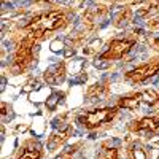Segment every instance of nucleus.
<instances>
[{
  "label": "nucleus",
  "instance_id": "13",
  "mask_svg": "<svg viewBox=\"0 0 159 159\" xmlns=\"http://www.w3.org/2000/svg\"><path fill=\"white\" fill-rule=\"evenodd\" d=\"M100 159H118V151L115 148H103Z\"/></svg>",
  "mask_w": 159,
  "mask_h": 159
},
{
  "label": "nucleus",
  "instance_id": "10",
  "mask_svg": "<svg viewBox=\"0 0 159 159\" xmlns=\"http://www.w3.org/2000/svg\"><path fill=\"white\" fill-rule=\"evenodd\" d=\"M142 100L148 105H154L159 102V91L156 89H145L142 92Z\"/></svg>",
  "mask_w": 159,
  "mask_h": 159
},
{
  "label": "nucleus",
  "instance_id": "8",
  "mask_svg": "<svg viewBox=\"0 0 159 159\" xmlns=\"http://www.w3.org/2000/svg\"><path fill=\"white\" fill-rule=\"evenodd\" d=\"M135 130H148V132H154L159 129V119L157 118H142L139 123H135Z\"/></svg>",
  "mask_w": 159,
  "mask_h": 159
},
{
  "label": "nucleus",
  "instance_id": "3",
  "mask_svg": "<svg viewBox=\"0 0 159 159\" xmlns=\"http://www.w3.org/2000/svg\"><path fill=\"white\" fill-rule=\"evenodd\" d=\"M115 116H116V108H97L83 115L80 118V123L88 129H94L105 123H110Z\"/></svg>",
  "mask_w": 159,
  "mask_h": 159
},
{
  "label": "nucleus",
  "instance_id": "6",
  "mask_svg": "<svg viewBox=\"0 0 159 159\" xmlns=\"http://www.w3.org/2000/svg\"><path fill=\"white\" fill-rule=\"evenodd\" d=\"M45 81L48 84H59L62 80L65 78V64L64 62H57L54 65H51L45 70Z\"/></svg>",
  "mask_w": 159,
  "mask_h": 159
},
{
  "label": "nucleus",
  "instance_id": "17",
  "mask_svg": "<svg viewBox=\"0 0 159 159\" xmlns=\"http://www.w3.org/2000/svg\"><path fill=\"white\" fill-rule=\"evenodd\" d=\"M151 43H153V46H154V48H159V37H157V38H154Z\"/></svg>",
  "mask_w": 159,
  "mask_h": 159
},
{
  "label": "nucleus",
  "instance_id": "12",
  "mask_svg": "<svg viewBox=\"0 0 159 159\" xmlns=\"http://www.w3.org/2000/svg\"><path fill=\"white\" fill-rule=\"evenodd\" d=\"M40 156H42V151L38 148H25L18 159H40Z\"/></svg>",
  "mask_w": 159,
  "mask_h": 159
},
{
  "label": "nucleus",
  "instance_id": "1",
  "mask_svg": "<svg viewBox=\"0 0 159 159\" xmlns=\"http://www.w3.org/2000/svg\"><path fill=\"white\" fill-rule=\"evenodd\" d=\"M65 25V15L61 11H49L45 15H40L37 18H34L27 25L24 27L25 32H29L30 37L37 38V37H43L46 32L61 29Z\"/></svg>",
  "mask_w": 159,
  "mask_h": 159
},
{
  "label": "nucleus",
  "instance_id": "2",
  "mask_svg": "<svg viewBox=\"0 0 159 159\" xmlns=\"http://www.w3.org/2000/svg\"><path fill=\"white\" fill-rule=\"evenodd\" d=\"M34 37H25L22 42L18 45V49L15 52V70L22 72L24 69H27V65L34 59Z\"/></svg>",
  "mask_w": 159,
  "mask_h": 159
},
{
  "label": "nucleus",
  "instance_id": "16",
  "mask_svg": "<svg viewBox=\"0 0 159 159\" xmlns=\"http://www.w3.org/2000/svg\"><path fill=\"white\" fill-rule=\"evenodd\" d=\"M148 27L150 29H159V19H153L148 22Z\"/></svg>",
  "mask_w": 159,
  "mask_h": 159
},
{
  "label": "nucleus",
  "instance_id": "15",
  "mask_svg": "<svg viewBox=\"0 0 159 159\" xmlns=\"http://www.w3.org/2000/svg\"><path fill=\"white\" fill-rule=\"evenodd\" d=\"M132 154H134V159H147V153H145L140 147L132 148Z\"/></svg>",
  "mask_w": 159,
  "mask_h": 159
},
{
  "label": "nucleus",
  "instance_id": "7",
  "mask_svg": "<svg viewBox=\"0 0 159 159\" xmlns=\"http://www.w3.org/2000/svg\"><path fill=\"white\" fill-rule=\"evenodd\" d=\"M140 102H142V92H137V94L119 99L118 107H123V108H127V110H135L140 105Z\"/></svg>",
  "mask_w": 159,
  "mask_h": 159
},
{
  "label": "nucleus",
  "instance_id": "11",
  "mask_svg": "<svg viewBox=\"0 0 159 159\" xmlns=\"http://www.w3.org/2000/svg\"><path fill=\"white\" fill-rule=\"evenodd\" d=\"M105 92H107L105 86H102V84H94V86H91V88H89V91H88V97H89V100H94V99H97V97H102Z\"/></svg>",
  "mask_w": 159,
  "mask_h": 159
},
{
  "label": "nucleus",
  "instance_id": "14",
  "mask_svg": "<svg viewBox=\"0 0 159 159\" xmlns=\"http://www.w3.org/2000/svg\"><path fill=\"white\" fill-rule=\"evenodd\" d=\"M123 19H124V22H127V21L130 19V11H129L127 8L118 15V18H116V25H121V24H123V22H121Z\"/></svg>",
  "mask_w": 159,
  "mask_h": 159
},
{
  "label": "nucleus",
  "instance_id": "5",
  "mask_svg": "<svg viewBox=\"0 0 159 159\" xmlns=\"http://www.w3.org/2000/svg\"><path fill=\"white\" fill-rule=\"evenodd\" d=\"M159 72V62H151V64H145V65H140V67L134 69L126 73V78L127 80H132V81H145L148 80L150 76L156 75Z\"/></svg>",
  "mask_w": 159,
  "mask_h": 159
},
{
  "label": "nucleus",
  "instance_id": "4",
  "mask_svg": "<svg viewBox=\"0 0 159 159\" xmlns=\"http://www.w3.org/2000/svg\"><path fill=\"white\" fill-rule=\"evenodd\" d=\"M134 45H135L134 40H113L108 46V49L100 56V59H107V61L121 59L124 54H127V52L134 48Z\"/></svg>",
  "mask_w": 159,
  "mask_h": 159
},
{
  "label": "nucleus",
  "instance_id": "9",
  "mask_svg": "<svg viewBox=\"0 0 159 159\" xmlns=\"http://www.w3.org/2000/svg\"><path fill=\"white\" fill-rule=\"evenodd\" d=\"M67 137H69V129H64L62 132H59V134H52V135L49 137V140H48V148H49L51 151L57 150L61 145L67 140Z\"/></svg>",
  "mask_w": 159,
  "mask_h": 159
}]
</instances>
